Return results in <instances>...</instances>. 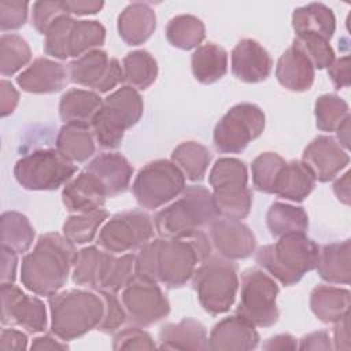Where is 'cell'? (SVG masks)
Returning <instances> with one entry per match:
<instances>
[{"label": "cell", "mask_w": 351, "mask_h": 351, "mask_svg": "<svg viewBox=\"0 0 351 351\" xmlns=\"http://www.w3.org/2000/svg\"><path fill=\"white\" fill-rule=\"evenodd\" d=\"M154 222L148 214L140 210L123 211L107 219L97 233L99 248L110 254H123L140 250L152 240Z\"/></svg>", "instance_id": "7c38bea8"}, {"label": "cell", "mask_w": 351, "mask_h": 351, "mask_svg": "<svg viewBox=\"0 0 351 351\" xmlns=\"http://www.w3.org/2000/svg\"><path fill=\"white\" fill-rule=\"evenodd\" d=\"M69 81L67 67L48 59L37 58L16 77L18 86L27 93H55Z\"/></svg>", "instance_id": "ffe728a7"}, {"label": "cell", "mask_w": 351, "mask_h": 351, "mask_svg": "<svg viewBox=\"0 0 351 351\" xmlns=\"http://www.w3.org/2000/svg\"><path fill=\"white\" fill-rule=\"evenodd\" d=\"M266 225L271 236L277 239L288 233H306L308 215L303 207L276 202L267 210Z\"/></svg>", "instance_id": "836d02e7"}, {"label": "cell", "mask_w": 351, "mask_h": 351, "mask_svg": "<svg viewBox=\"0 0 351 351\" xmlns=\"http://www.w3.org/2000/svg\"><path fill=\"white\" fill-rule=\"evenodd\" d=\"M332 344L335 350H350V314L335 322L332 332Z\"/></svg>", "instance_id": "91938a15"}, {"label": "cell", "mask_w": 351, "mask_h": 351, "mask_svg": "<svg viewBox=\"0 0 351 351\" xmlns=\"http://www.w3.org/2000/svg\"><path fill=\"white\" fill-rule=\"evenodd\" d=\"M97 292L100 293L104 302V314L96 329L103 333H114L126 321L125 308L114 292H108V291H97Z\"/></svg>", "instance_id": "f907efd6"}, {"label": "cell", "mask_w": 351, "mask_h": 351, "mask_svg": "<svg viewBox=\"0 0 351 351\" xmlns=\"http://www.w3.org/2000/svg\"><path fill=\"white\" fill-rule=\"evenodd\" d=\"M103 99L99 93L85 89H70L60 97L59 115L64 123L89 126L100 110Z\"/></svg>", "instance_id": "83f0119b"}, {"label": "cell", "mask_w": 351, "mask_h": 351, "mask_svg": "<svg viewBox=\"0 0 351 351\" xmlns=\"http://www.w3.org/2000/svg\"><path fill=\"white\" fill-rule=\"evenodd\" d=\"M32 58L27 41L15 33H4L0 37V73L14 75L23 69Z\"/></svg>", "instance_id": "7bdbcfd3"}, {"label": "cell", "mask_w": 351, "mask_h": 351, "mask_svg": "<svg viewBox=\"0 0 351 351\" xmlns=\"http://www.w3.org/2000/svg\"><path fill=\"white\" fill-rule=\"evenodd\" d=\"M155 11L149 4L141 1L126 5L117 22L118 34L128 45H140L145 43L155 32Z\"/></svg>", "instance_id": "cb8c5ba5"}, {"label": "cell", "mask_w": 351, "mask_h": 351, "mask_svg": "<svg viewBox=\"0 0 351 351\" xmlns=\"http://www.w3.org/2000/svg\"><path fill=\"white\" fill-rule=\"evenodd\" d=\"M193 77L204 84L221 80L228 71V52L215 43H207L195 49L191 58Z\"/></svg>", "instance_id": "1f68e13d"}, {"label": "cell", "mask_w": 351, "mask_h": 351, "mask_svg": "<svg viewBox=\"0 0 351 351\" xmlns=\"http://www.w3.org/2000/svg\"><path fill=\"white\" fill-rule=\"evenodd\" d=\"M208 182L213 189L226 185H247L248 171L243 160L236 158H219L211 167Z\"/></svg>", "instance_id": "bcb514c9"}, {"label": "cell", "mask_w": 351, "mask_h": 351, "mask_svg": "<svg viewBox=\"0 0 351 351\" xmlns=\"http://www.w3.org/2000/svg\"><path fill=\"white\" fill-rule=\"evenodd\" d=\"M75 254V245L63 234H41L33 250L22 258V285L40 296L58 293L67 282Z\"/></svg>", "instance_id": "6da1fadb"}, {"label": "cell", "mask_w": 351, "mask_h": 351, "mask_svg": "<svg viewBox=\"0 0 351 351\" xmlns=\"http://www.w3.org/2000/svg\"><path fill=\"white\" fill-rule=\"evenodd\" d=\"M315 69L304 52L292 41V45L280 56L276 77L280 85L292 92L308 90L314 82Z\"/></svg>", "instance_id": "603a6c76"}, {"label": "cell", "mask_w": 351, "mask_h": 351, "mask_svg": "<svg viewBox=\"0 0 351 351\" xmlns=\"http://www.w3.org/2000/svg\"><path fill=\"white\" fill-rule=\"evenodd\" d=\"M319 247L306 233H288L256 251V263L285 287L295 285L315 269Z\"/></svg>", "instance_id": "3957f363"}, {"label": "cell", "mask_w": 351, "mask_h": 351, "mask_svg": "<svg viewBox=\"0 0 351 351\" xmlns=\"http://www.w3.org/2000/svg\"><path fill=\"white\" fill-rule=\"evenodd\" d=\"M106 29L97 21L74 19L70 33V58H80L89 51L97 49L104 44Z\"/></svg>", "instance_id": "b9f144b4"}, {"label": "cell", "mask_w": 351, "mask_h": 351, "mask_svg": "<svg viewBox=\"0 0 351 351\" xmlns=\"http://www.w3.org/2000/svg\"><path fill=\"white\" fill-rule=\"evenodd\" d=\"M350 121H351V117H347L336 130L337 141L344 149H348L350 147Z\"/></svg>", "instance_id": "03108f58"}, {"label": "cell", "mask_w": 351, "mask_h": 351, "mask_svg": "<svg viewBox=\"0 0 351 351\" xmlns=\"http://www.w3.org/2000/svg\"><path fill=\"white\" fill-rule=\"evenodd\" d=\"M256 326L234 314L217 322L208 336V350L250 351L258 347Z\"/></svg>", "instance_id": "d6986e66"}, {"label": "cell", "mask_w": 351, "mask_h": 351, "mask_svg": "<svg viewBox=\"0 0 351 351\" xmlns=\"http://www.w3.org/2000/svg\"><path fill=\"white\" fill-rule=\"evenodd\" d=\"M64 5L70 15H93L103 8L104 3L96 0H66Z\"/></svg>", "instance_id": "94428289"}, {"label": "cell", "mask_w": 351, "mask_h": 351, "mask_svg": "<svg viewBox=\"0 0 351 351\" xmlns=\"http://www.w3.org/2000/svg\"><path fill=\"white\" fill-rule=\"evenodd\" d=\"M86 170L103 184L108 197L123 193L133 176L132 165L118 152H103L97 155L89 162Z\"/></svg>", "instance_id": "7402d4cb"}, {"label": "cell", "mask_w": 351, "mask_h": 351, "mask_svg": "<svg viewBox=\"0 0 351 351\" xmlns=\"http://www.w3.org/2000/svg\"><path fill=\"white\" fill-rule=\"evenodd\" d=\"M292 27L296 36L317 34L329 41L336 30V18L325 4L310 3L292 12Z\"/></svg>", "instance_id": "f546056e"}, {"label": "cell", "mask_w": 351, "mask_h": 351, "mask_svg": "<svg viewBox=\"0 0 351 351\" xmlns=\"http://www.w3.org/2000/svg\"><path fill=\"white\" fill-rule=\"evenodd\" d=\"M156 281L167 288H180L193 276L197 266L213 254L206 232L189 239H155Z\"/></svg>", "instance_id": "5b68a950"}, {"label": "cell", "mask_w": 351, "mask_h": 351, "mask_svg": "<svg viewBox=\"0 0 351 351\" xmlns=\"http://www.w3.org/2000/svg\"><path fill=\"white\" fill-rule=\"evenodd\" d=\"M263 350H269V351H274V350H296L298 348V340L289 335V333H281V335H276L270 339H267L263 346Z\"/></svg>", "instance_id": "6125c7cd"}, {"label": "cell", "mask_w": 351, "mask_h": 351, "mask_svg": "<svg viewBox=\"0 0 351 351\" xmlns=\"http://www.w3.org/2000/svg\"><path fill=\"white\" fill-rule=\"evenodd\" d=\"M64 15H70L64 1H36L32 8V25L38 33L45 34L49 26Z\"/></svg>", "instance_id": "681fc988"}, {"label": "cell", "mask_w": 351, "mask_h": 351, "mask_svg": "<svg viewBox=\"0 0 351 351\" xmlns=\"http://www.w3.org/2000/svg\"><path fill=\"white\" fill-rule=\"evenodd\" d=\"M213 202L218 217L244 219L252 206V192L247 185H226L213 189Z\"/></svg>", "instance_id": "d6a6232c"}, {"label": "cell", "mask_w": 351, "mask_h": 351, "mask_svg": "<svg viewBox=\"0 0 351 351\" xmlns=\"http://www.w3.org/2000/svg\"><path fill=\"white\" fill-rule=\"evenodd\" d=\"M112 348L119 350H154L156 348L151 335L140 326H128L115 333Z\"/></svg>", "instance_id": "816d5d0a"}, {"label": "cell", "mask_w": 351, "mask_h": 351, "mask_svg": "<svg viewBox=\"0 0 351 351\" xmlns=\"http://www.w3.org/2000/svg\"><path fill=\"white\" fill-rule=\"evenodd\" d=\"M208 239L213 250L230 261L251 256L256 247L252 230L237 219L217 218L208 226Z\"/></svg>", "instance_id": "2e32d148"}, {"label": "cell", "mask_w": 351, "mask_h": 351, "mask_svg": "<svg viewBox=\"0 0 351 351\" xmlns=\"http://www.w3.org/2000/svg\"><path fill=\"white\" fill-rule=\"evenodd\" d=\"M315 178L302 160L284 165L274 186V195L295 203L303 202L314 189Z\"/></svg>", "instance_id": "f1b7e54d"}, {"label": "cell", "mask_w": 351, "mask_h": 351, "mask_svg": "<svg viewBox=\"0 0 351 351\" xmlns=\"http://www.w3.org/2000/svg\"><path fill=\"white\" fill-rule=\"evenodd\" d=\"M302 162L313 173L315 181L328 182L347 167L350 156L335 137L322 134L304 148Z\"/></svg>", "instance_id": "e0dca14e"}, {"label": "cell", "mask_w": 351, "mask_h": 351, "mask_svg": "<svg viewBox=\"0 0 351 351\" xmlns=\"http://www.w3.org/2000/svg\"><path fill=\"white\" fill-rule=\"evenodd\" d=\"M299 350H332V339L326 330H317L303 336L298 344Z\"/></svg>", "instance_id": "6f0895ef"}, {"label": "cell", "mask_w": 351, "mask_h": 351, "mask_svg": "<svg viewBox=\"0 0 351 351\" xmlns=\"http://www.w3.org/2000/svg\"><path fill=\"white\" fill-rule=\"evenodd\" d=\"M144 111V103L137 89L123 85L110 93L96 112L90 129L95 140L103 148H117L125 130L134 126Z\"/></svg>", "instance_id": "8992f818"}, {"label": "cell", "mask_w": 351, "mask_h": 351, "mask_svg": "<svg viewBox=\"0 0 351 351\" xmlns=\"http://www.w3.org/2000/svg\"><path fill=\"white\" fill-rule=\"evenodd\" d=\"M211 152L197 141H184L171 152V160L191 181H202L211 162Z\"/></svg>", "instance_id": "e575fe53"}, {"label": "cell", "mask_w": 351, "mask_h": 351, "mask_svg": "<svg viewBox=\"0 0 351 351\" xmlns=\"http://www.w3.org/2000/svg\"><path fill=\"white\" fill-rule=\"evenodd\" d=\"M134 262L136 255L132 252L122 254L121 256L106 252L96 291L117 293L123 289L134 278Z\"/></svg>", "instance_id": "d590c367"}, {"label": "cell", "mask_w": 351, "mask_h": 351, "mask_svg": "<svg viewBox=\"0 0 351 351\" xmlns=\"http://www.w3.org/2000/svg\"><path fill=\"white\" fill-rule=\"evenodd\" d=\"M315 125L322 132H336L337 128L350 117L348 104L337 95L325 93L314 104Z\"/></svg>", "instance_id": "ee69618b"}, {"label": "cell", "mask_w": 351, "mask_h": 351, "mask_svg": "<svg viewBox=\"0 0 351 351\" xmlns=\"http://www.w3.org/2000/svg\"><path fill=\"white\" fill-rule=\"evenodd\" d=\"M185 186V176L177 165L173 160L158 159L138 170L132 192L138 206L155 210L178 197Z\"/></svg>", "instance_id": "30bf717a"}, {"label": "cell", "mask_w": 351, "mask_h": 351, "mask_svg": "<svg viewBox=\"0 0 351 351\" xmlns=\"http://www.w3.org/2000/svg\"><path fill=\"white\" fill-rule=\"evenodd\" d=\"M315 269L324 281L348 285L351 280V241L347 239L319 248Z\"/></svg>", "instance_id": "484cf974"}, {"label": "cell", "mask_w": 351, "mask_h": 351, "mask_svg": "<svg viewBox=\"0 0 351 351\" xmlns=\"http://www.w3.org/2000/svg\"><path fill=\"white\" fill-rule=\"evenodd\" d=\"M350 299L346 288L317 285L310 293V308L321 322L335 324L350 314Z\"/></svg>", "instance_id": "4316f807"}, {"label": "cell", "mask_w": 351, "mask_h": 351, "mask_svg": "<svg viewBox=\"0 0 351 351\" xmlns=\"http://www.w3.org/2000/svg\"><path fill=\"white\" fill-rule=\"evenodd\" d=\"M30 350H69V346L52 333L34 337L30 344Z\"/></svg>", "instance_id": "be15d7a7"}, {"label": "cell", "mask_w": 351, "mask_h": 351, "mask_svg": "<svg viewBox=\"0 0 351 351\" xmlns=\"http://www.w3.org/2000/svg\"><path fill=\"white\" fill-rule=\"evenodd\" d=\"M74 19L70 15L58 18L47 30L44 40V52L55 59L64 60L70 58V33Z\"/></svg>", "instance_id": "7dc6e473"}, {"label": "cell", "mask_w": 351, "mask_h": 351, "mask_svg": "<svg viewBox=\"0 0 351 351\" xmlns=\"http://www.w3.org/2000/svg\"><path fill=\"white\" fill-rule=\"evenodd\" d=\"M230 60L233 75L247 84L265 81L273 69L270 53L252 38L239 41L232 51Z\"/></svg>", "instance_id": "ac0fdd59"}, {"label": "cell", "mask_w": 351, "mask_h": 351, "mask_svg": "<svg viewBox=\"0 0 351 351\" xmlns=\"http://www.w3.org/2000/svg\"><path fill=\"white\" fill-rule=\"evenodd\" d=\"M55 143L56 149L73 163L85 162L95 154V136L89 126L64 123Z\"/></svg>", "instance_id": "4dcf8cb0"}, {"label": "cell", "mask_w": 351, "mask_h": 351, "mask_svg": "<svg viewBox=\"0 0 351 351\" xmlns=\"http://www.w3.org/2000/svg\"><path fill=\"white\" fill-rule=\"evenodd\" d=\"M104 258L106 251L93 245L77 251L71 269L73 282L82 288L96 291Z\"/></svg>", "instance_id": "60d3db41"}, {"label": "cell", "mask_w": 351, "mask_h": 351, "mask_svg": "<svg viewBox=\"0 0 351 351\" xmlns=\"http://www.w3.org/2000/svg\"><path fill=\"white\" fill-rule=\"evenodd\" d=\"M333 192L336 197L346 206L351 202V188H350V171H347L343 177L337 178L333 184Z\"/></svg>", "instance_id": "e7e4bbea"}, {"label": "cell", "mask_w": 351, "mask_h": 351, "mask_svg": "<svg viewBox=\"0 0 351 351\" xmlns=\"http://www.w3.org/2000/svg\"><path fill=\"white\" fill-rule=\"evenodd\" d=\"M27 348V336L26 333L12 329V328H3L0 335V350L10 351V350H26Z\"/></svg>", "instance_id": "9f6ffc18"}, {"label": "cell", "mask_w": 351, "mask_h": 351, "mask_svg": "<svg viewBox=\"0 0 351 351\" xmlns=\"http://www.w3.org/2000/svg\"><path fill=\"white\" fill-rule=\"evenodd\" d=\"M293 43L304 52L314 69H325L335 60V51L329 41L317 34H300L296 36Z\"/></svg>", "instance_id": "c3c4849f"}, {"label": "cell", "mask_w": 351, "mask_h": 351, "mask_svg": "<svg viewBox=\"0 0 351 351\" xmlns=\"http://www.w3.org/2000/svg\"><path fill=\"white\" fill-rule=\"evenodd\" d=\"M107 217L108 213L104 208L73 214L64 221L62 234L74 245L90 243L97 236L100 226L106 222Z\"/></svg>", "instance_id": "ab89813d"}, {"label": "cell", "mask_w": 351, "mask_h": 351, "mask_svg": "<svg viewBox=\"0 0 351 351\" xmlns=\"http://www.w3.org/2000/svg\"><path fill=\"white\" fill-rule=\"evenodd\" d=\"M104 314L100 293L90 289H67L49 296L51 333L63 341L78 339L97 328Z\"/></svg>", "instance_id": "277c9868"}, {"label": "cell", "mask_w": 351, "mask_h": 351, "mask_svg": "<svg viewBox=\"0 0 351 351\" xmlns=\"http://www.w3.org/2000/svg\"><path fill=\"white\" fill-rule=\"evenodd\" d=\"M285 163V159L277 152L266 151L258 155L251 163L254 186L263 193H274L276 181Z\"/></svg>", "instance_id": "f6af8a7d"}, {"label": "cell", "mask_w": 351, "mask_h": 351, "mask_svg": "<svg viewBox=\"0 0 351 351\" xmlns=\"http://www.w3.org/2000/svg\"><path fill=\"white\" fill-rule=\"evenodd\" d=\"M121 303L126 318L137 326H149L170 313V303L158 282L134 277L123 289Z\"/></svg>", "instance_id": "4fadbf2b"}, {"label": "cell", "mask_w": 351, "mask_h": 351, "mask_svg": "<svg viewBox=\"0 0 351 351\" xmlns=\"http://www.w3.org/2000/svg\"><path fill=\"white\" fill-rule=\"evenodd\" d=\"M29 3L21 0L0 1V27L3 32L21 29L27 19Z\"/></svg>", "instance_id": "f5cc1de1"}, {"label": "cell", "mask_w": 351, "mask_h": 351, "mask_svg": "<svg viewBox=\"0 0 351 351\" xmlns=\"http://www.w3.org/2000/svg\"><path fill=\"white\" fill-rule=\"evenodd\" d=\"M0 241L1 247L14 250L18 254L27 252L34 240V229L26 215L18 211L1 214Z\"/></svg>", "instance_id": "74e56055"}, {"label": "cell", "mask_w": 351, "mask_h": 351, "mask_svg": "<svg viewBox=\"0 0 351 351\" xmlns=\"http://www.w3.org/2000/svg\"><path fill=\"white\" fill-rule=\"evenodd\" d=\"M1 324L18 325L29 333L47 329V308L37 296L26 295L14 282H1Z\"/></svg>", "instance_id": "9a60e30c"}, {"label": "cell", "mask_w": 351, "mask_h": 351, "mask_svg": "<svg viewBox=\"0 0 351 351\" xmlns=\"http://www.w3.org/2000/svg\"><path fill=\"white\" fill-rule=\"evenodd\" d=\"M217 218L211 192L202 185H189L176 202L156 213L154 226L160 237L189 239Z\"/></svg>", "instance_id": "7a4b0ae2"}, {"label": "cell", "mask_w": 351, "mask_h": 351, "mask_svg": "<svg viewBox=\"0 0 351 351\" xmlns=\"http://www.w3.org/2000/svg\"><path fill=\"white\" fill-rule=\"evenodd\" d=\"M206 37L204 23L195 15H177L167 22L166 38L180 49L189 51L200 47Z\"/></svg>", "instance_id": "f35d334b"}, {"label": "cell", "mask_w": 351, "mask_h": 351, "mask_svg": "<svg viewBox=\"0 0 351 351\" xmlns=\"http://www.w3.org/2000/svg\"><path fill=\"white\" fill-rule=\"evenodd\" d=\"M19 101V93L15 86L7 81H0V114L1 117H7L14 112Z\"/></svg>", "instance_id": "11a10c76"}, {"label": "cell", "mask_w": 351, "mask_h": 351, "mask_svg": "<svg viewBox=\"0 0 351 351\" xmlns=\"http://www.w3.org/2000/svg\"><path fill=\"white\" fill-rule=\"evenodd\" d=\"M108 197L103 184L86 169L71 178L62 191V202L67 211L80 214L101 208Z\"/></svg>", "instance_id": "44dd1931"}, {"label": "cell", "mask_w": 351, "mask_h": 351, "mask_svg": "<svg viewBox=\"0 0 351 351\" xmlns=\"http://www.w3.org/2000/svg\"><path fill=\"white\" fill-rule=\"evenodd\" d=\"M73 84L90 88L96 93H107L122 82V66L103 49H93L67 64Z\"/></svg>", "instance_id": "5bb4252c"}, {"label": "cell", "mask_w": 351, "mask_h": 351, "mask_svg": "<svg viewBox=\"0 0 351 351\" xmlns=\"http://www.w3.org/2000/svg\"><path fill=\"white\" fill-rule=\"evenodd\" d=\"M328 75L336 89L350 86V56H341L335 59L328 67Z\"/></svg>", "instance_id": "db71d44e"}, {"label": "cell", "mask_w": 351, "mask_h": 351, "mask_svg": "<svg viewBox=\"0 0 351 351\" xmlns=\"http://www.w3.org/2000/svg\"><path fill=\"white\" fill-rule=\"evenodd\" d=\"M239 284L236 263L218 254L206 258L192 276L197 299L211 315L223 314L233 306Z\"/></svg>", "instance_id": "52a82bcc"}, {"label": "cell", "mask_w": 351, "mask_h": 351, "mask_svg": "<svg viewBox=\"0 0 351 351\" xmlns=\"http://www.w3.org/2000/svg\"><path fill=\"white\" fill-rule=\"evenodd\" d=\"M265 123V114L256 104L239 103L217 122L214 145L222 154H239L262 134Z\"/></svg>", "instance_id": "8fae6325"}, {"label": "cell", "mask_w": 351, "mask_h": 351, "mask_svg": "<svg viewBox=\"0 0 351 351\" xmlns=\"http://www.w3.org/2000/svg\"><path fill=\"white\" fill-rule=\"evenodd\" d=\"M158 77V63L155 58L144 51L129 52L122 60V82L134 89L144 90Z\"/></svg>", "instance_id": "8d00e7d4"}, {"label": "cell", "mask_w": 351, "mask_h": 351, "mask_svg": "<svg viewBox=\"0 0 351 351\" xmlns=\"http://www.w3.org/2000/svg\"><path fill=\"white\" fill-rule=\"evenodd\" d=\"M240 299L236 314L258 328H267L278 321V285L261 269H248L241 274Z\"/></svg>", "instance_id": "9c48e42d"}, {"label": "cell", "mask_w": 351, "mask_h": 351, "mask_svg": "<svg viewBox=\"0 0 351 351\" xmlns=\"http://www.w3.org/2000/svg\"><path fill=\"white\" fill-rule=\"evenodd\" d=\"M158 347L160 350H208L207 329L193 318L166 324L159 330Z\"/></svg>", "instance_id": "d4e9b609"}, {"label": "cell", "mask_w": 351, "mask_h": 351, "mask_svg": "<svg viewBox=\"0 0 351 351\" xmlns=\"http://www.w3.org/2000/svg\"><path fill=\"white\" fill-rule=\"evenodd\" d=\"M16 267H18V252H15L14 250L1 247L0 281L14 282L16 278Z\"/></svg>", "instance_id": "680465c9"}, {"label": "cell", "mask_w": 351, "mask_h": 351, "mask_svg": "<svg viewBox=\"0 0 351 351\" xmlns=\"http://www.w3.org/2000/svg\"><path fill=\"white\" fill-rule=\"evenodd\" d=\"M75 171L77 165L53 148L33 151L14 166L16 182L27 191H55L66 185Z\"/></svg>", "instance_id": "ba28073f"}]
</instances>
